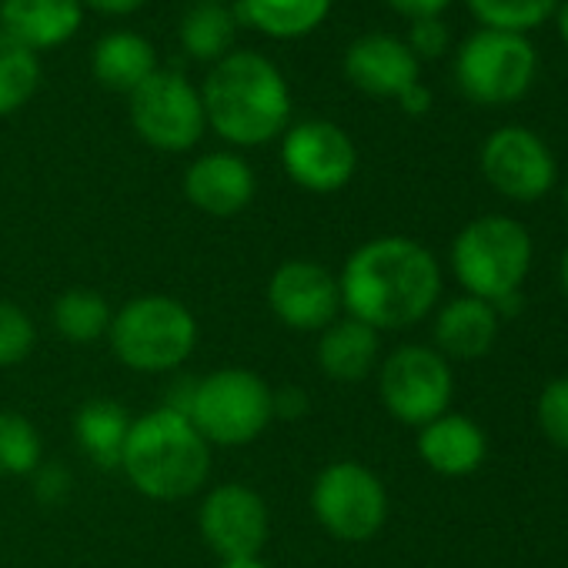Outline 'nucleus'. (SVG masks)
Instances as JSON below:
<instances>
[{"mask_svg":"<svg viewBox=\"0 0 568 568\" xmlns=\"http://www.w3.org/2000/svg\"><path fill=\"white\" fill-rule=\"evenodd\" d=\"M342 312L382 332H405L425 322L442 298L435 254L405 234H382L358 244L338 274Z\"/></svg>","mask_w":568,"mask_h":568,"instance_id":"1","label":"nucleus"},{"mask_svg":"<svg viewBox=\"0 0 568 568\" xmlns=\"http://www.w3.org/2000/svg\"><path fill=\"white\" fill-rule=\"evenodd\" d=\"M197 91L207 131L231 148H264L292 124V88L257 51H234L211 64Z\"/></svg>","mask_w":568,"mask_h":568,"instance_id":"2","label":"nucleus"},{"mask_svg":"<svg viewBox=\"0 0 568 568\" xmlns=\"http://www.w3.org/2000/svg\"><path fill=\"white\" fill-rule=\"evenodd\" d=\"M121 471L151 501H184L211 478V445L187 415L158 405L131 422Z\"/></svg>","mask_w":568,"mask_h":568,"instance_id":"3","label":"nucleus"},{"mask_svg":"<svg viewBox=\"0 0 568 568\" xmlns=\"http://www.w3.org/2000/svg\"><path fill=\"white\" fill-rule=\"evenodd\" d=\"M528 267L531 234L515 217L481 214L468 221L452 241V271L462 281L465 295L495 305L498 315L518 298Z\"/></svg>","mask_w":568,"mask_h":568,"instance_id":"4","label":"nucleus"},{"mask_svg":"<svg viewBox=\"0 0 568 568\" xmlns=\"http://www.w3.org/2000/svg\"><path fill=\"white\" fill-rule=\"evenodd\" d=\"M114 358L138 375H174L197 348V318L174 295H138L108 332Z\"/></svg>","mask_w":568,"mask_h":568,"instance_id":"5","label":"nucleus"},{"mask_svg":"<svg viewBox=\"0 0 568 568\" xmlns=\"http://www.w3.org/2000/svg\"><path fill=\"white\" fill-rule=\"evenodd\" d=\"M187 418L214 448H241L257 442L274 422L271 385L251 368H217L194 378Z\"/></svg>","mask_w":568,"mask_h":568,"instance_id":"6","label":"nucleus"},{"mask_svg":"<svg viewBox=\"0 0 568 568\" xmlns=\"http://www.w3.org/2000/svg\"><path fill=\"white\" fill-rule=\"evenodd\" d=\"M538 74V54L525 34L475 31L458 44L455 81L458 91L485 108L515 104L528 94Z\"/></svg>","mask_w":568,"mask_h":568,"instance_id":"7","label":"nucleus"},{"mask_svg":"<svg viewBox=\"0 0 568 568\" xmlns=\"http://www.w3.org/2000/svg\"><path fill=\"white\" fill-rule=\"evenodd\" d=\"M312 515L332 538L365 545L388 521V488L362 462H332L312 481Z\"/></svg>","mask_w":568,"mask_h":568,"instance_id":"8","label":"nucleus"},{"mask_svg":"<svg viewBox=\"0 0 568 568\" xmlns=\"http://www.w3.org/2000/svg\"><path fill=\"white\" fill-rule=\"evenodd\" d=\"M128 114L134 134L164 154L191 151L207 131L201 91L181 71L158 68L134 94H128Z\"/></svg>","mask_w":568,"mask_h":568,"instance_id":"9","label":"nucleus"},{"mask_svg":"<svg viewBox=\"0 0 568 568\" xmlns=\"http://www.w3.org/2000/svg\"><path fill=\"white\" fill-rule=\"evenodd\" d=\"M378 395L395 422L422 428L452 405V365L435 348L402 345L378 365Z\"/></svg>","mask_w":568,"mask_h":568,"instance_id":"10","label":"nucleus"},{"mask_svg":"<svg viewBox=\"0 0 568 568\" xmlns=\"http://www.w3.org/2000/svg\"><path fill=\"white\" fill-rule=\"evenodd\" d=\"M281 168L292 184L308 194H335L352 184L358 171V148L335 121H292L281 134Z\"/></svg>","mask_w":568,"mask_h":568,"instance_id":"11","label":"nucleus"},{"mask_svg":"<svg viewBox=\"0 0 568 568\" xmlns=\"http://www.w3.org/2000/svg\"><path fill=\"white\" fill-rule=\"evenodd\" d=\"M267 308L288 332L322 335L342 318L338 274L312 257L281 261L267 277Z\"/></svg>","mask_w":568,"mask_h":568,"instance_id":"12","label":"nucleus"},{"mask_svg":"<svg viewBox=\"0 0 568 568\" xmlns=\"http://www.w3.org/2000/svg\"><path fill=\"white\" fill-rule=\"evenodd\" d=\"M197 531L217 558L261 555L271 531L267 501L244 481H221L197 505Z\"/></svg>","mask_w":568,"mask_h":568,"instance_id":"13","label":"nucleus"},{"mask_svg":"<svg viewBox=\"0 0 568 568\" xmlns=\"http://www.w3.org/2000/svg\"><path fill=\"white\" fill-rule=\"evenodd\" d=\"M481 174L508 201L531 204L555 184V158L528 128H498L481 144Z\"/></svg>","mask_w":568,"mask_h":568,"instance_id":"14","label":"nucleus"},{"mask_svg":"<svg viewBox=\"0 0 568 568\" xmlns=\"http://www.w3.org/2000/svg\"><path fill=\"white\" fill-rule=\"evenodd\" d=\"M422 61L408 51L405 38L395 34H362L358 41L348 44L342 71L348 78V84L368 98H382V101H395L402 91H408L412 84H418L422 78Z\"/></svg>","mask_w":568,"mask_h":568,"instance_id":"15","label":"nucleus"},{"mask_svg":"<svg viewBox=\"0 0 568 568\" xmlns=\"http://www.w3.org/2000/svg\"><path fill=\"white\" fill-rule=\"evenodd\" d=\"M181 191L191 201V207H197L201 214L234 217L254 201L257 178H254V168L241 154L207 151L187 164Z\"/></svg>","mask_w":568,"mask_h":568,"instance_id":"16","label":"nucleus"},{"mask_svg":"<svg viewBox=\"0 0 568 568\" xmlns=\"http://www.w3.org/2000/svg\"><path fill=\"white\" fill-rule=\"evenodd\" d=\"M81 28V0H0V34L24 44L38 58L71 44Z\"/></svg>","mask_w":568,"mask_h":568,"instance_id":"17","label":"nucleus"},{"mask_svg":"<svg viewBox=\"0 0 568 568\" xmlns=\"http://www.w3.org/2000/svg\"><path fill=\"white\" fill-rule=\"evenodd\" d=\"M415 445H418V458L445 478L471 475L485 462V452H488L481 425L455 412H445L432 418L428 425H422Z\"/></svg>","mask_w":568,"mask_h":568,"instance_id":"18","label":"nucleus"},{"mask_svg":"<svg viewBox=\"0 0 568 568\" xmlns=\"http://www.w3.org/2000/svg\"><path fill=\"white\" fill-rule=\"evenodd\" d=\"M498 325H501V315L495 312V305L471 298V295L452 298L435 315V352L445 362L485 358L491 345L498 342Z\"/></svg>","mask_w":568,"mask_h":568,"instance_id":"19","label":"nucleus"},{"mask_svg":"<svg viewBox=\"0 0 568 568\" xmlns=\"http://www.w3.org/2000/svg\"><path fill=\"white\" fill-rule=\"evenodd\" d=\"M315 358L325 378L338 385H358L382 365V335L358 318L342 315L318 335Z\"/></svg>","mask_w":568,"mask_h":568,"instance_id":"20","label":"nucleus"},{"mask_svg":"<svg viewBox=\"0 0 568 568\" xmlns=\"http://www.w3.org/2000/svg\"><path fill=\"white\" fill-rule=\"evenodd\" d=\"M158 71L154 44L138 31H111L91 51V74L114 94H134Z\"/></svg>","mask_w":568,"mask_h":568,"instance_id":"21","label":"nucleus"},{"mask_svg":"<svg viewBox=\"0 0 568 568\" xmlns=\"http://www.w3.org/2000/svg\"><path fill=\"white\" fill-rule=\"evenodd\" d=\"M332 4L335 0H234V18L271 41H298L328 21Z\"/></svg>","mask_w":568,"mask_h":568,"instance_id":"22","label":"nucleus"},{"mask_svg":"<svg viewBox=\"0 0 568 568\" xmlns=\"http://www.w3.org/2000/svg\"><path fill=\"white\" fill-rule=\"evenodd\" d=\"M131 412L114 398H91L74 412V442L98 468H121V455L131 432Z\"/></svg>","mask_w":568,"mask_h":568,"instance_id":"23","label":"nucleus"},{"mask_svg":"<svg viewBox=\"0 0 568 568\" xmlns=\"http://www.w3.org/2000/svg\"><path fill=\"white\" fill-rule=\"evenodd\" d=\"M237 18H234V8L227 4H194L181 14V24H178V44L181 51L197 61V64H217L224 61L227 54H234L237 48Z\"/></svg>","mask_w":568,"mask_h":568,"instance_id":"24","label":"nucleus"},{"mask_svg":"<svg viewBox=\"0 0 568 568\" xmlns=\"http://www.w3.org/2000/svg\"><path fill=\"white\" fill-rule=\"evenodd\" d=\"M111 318L114 312L108 298L94 288H68L51 308V325L71 345H94L108 338Z\"/></svg>","mask_w":568,"mask_h":568,"instance_id":"25","label":"nucleus"},{"mask_svg":"<svg viewBox=\"0 0 568 568\" xmlns=\"http://www.w3.org/2000/svg\"><path fill=\"white\" fill-rule=\"evenodd\" d=\"M41 88V58L0 34V118L18 114Z\"/></svg>","mask_w":568,"mask_h":568,"instance_id":"26","label":"nucleus"},{"mask_svg":"<svg viewBox=\"0 0 568 568\" xmlns=\"http://www.w3.org/2000/svg\"><path fill=\"white\" fill-rule=\"evenodd\" d=\"M44 462L38 425L21 412H0V478H28Z\"/></svg>","mask_w":568,"mask_h":568,"instance_id":"27","label":"nucleus"},{"mask_svg":"<svg viewBox=\"0 0 568 568\" xmlns=\"http://www.w3.org/2000/svg\"><path fill=\"white\" fill-rule=\"evenodd\" d=\"M465 4L481 28L508 34H528L558 11V0H465Z\"/></svg>","mask_w":568,"mask_h":568,"instance_id":"28","label":"nucleus"},{"mask_svg":"<svg viewBox=\"0 0 568 568\" xmlns=\"http://www.w3.org/2000/svg\"><path fill=\"white\" fill-rule=\"evenodd\" d=\"M34 345H38V328L31 315L14 302H0V368H14L28 362Z\"/></svg>","mask_w":568,"mask_h":568,"instance_id":"29","label":"nucleus"},{"mask_svg":"<svg viewBox=\"0 0 568 568\" xmlns=\"http://www.w3.org/2000/svg\"><path fill=\"white\" fill-rule=\"evenodd\" d=\"M538 428L541 435L568 452V375L555 378L538 395Z\"/></svg>","mask_w":568,"mask_h":568,"instance_id":"30","label":"nucleus"},{"mask_svg":"<svg viewBox=\"0 0 568 568\" xmlns=\"http://www.w3.org/2000/svg\"><path fill=\"white\" fill-rule=\"evenodd\" d=\"M405 44L418 61H432V58H442L448 51L452 34H448V24L442 18H418L408 24Z\"/></svg>","mask_w":568,"mask_h":568,"instance_id":"31","label":"nucleus"},{"mask_svg":"<svg viewBox=\"0 0 568 568\" xmlns=\"http://www.w3.org/2000/svg\"><path fill=\"white\" fill-rule=\"evenodd\" d=\"M31 481H34V498L41 501V505H48V508H58V505H64L68 498H71V488H74V478H71V471H68V465H38V471L31 475Z\"/></svg>","mask_w":568,"mask_h":568,"instance_id":"32","label":"nucleus"},{"mask_svg":"<svg viewBox=\"0 0 568 568\" xmlns=\"http://www.w3.org/2000/svg\"><path fill=\"white\" fill-rule=\"evenodd\" d=\"M308 392L298 388V385H281V388H271V412L274 418H284V422H295V418H305L308 415Z\"/></svg>","mask_w":568,"mask_h":568,"instance_id":"33","label":"nucleus"},{"mask_svg":"<svg viewBox=\"0 0 568 568\" xmlns=\"http://www.w3.org/2000/svg\"><path fill=\"white\" fill-rule=\"evenodd\" d=\"M385 4L408 18V21H418V18H442V11L452 4V0H385Z\"/></svg>","mask_w":568,"mask_h":568,"instance_id":"34","label":"nucleus"},{"mask_svg":"<svg viewBox=\"0 0 568 568\" xmlns=\"http://www.w3.org/2000/svg\"><path fill=\"white\" fill-rule=\"evenodd\" d=\"M84 11H94V14H104V18H128V14H138L148 0H81Z\"/></svg>","mask_w":568,"mask_h":568,"instance_id":"35","label":"nucleus"},{"mask_svg":"<svg viewBox=\"0 0 568 568\" xmlns=\"http://www.w3.org/2000/svg\"><path fill=\"white\" fill-rule=\"evenodd\" d=\"M398 108L408 114V118H422V114H428L432 111V91L418 81V84H412L408 91H402L398 98Z\"/></svg>","mask_w":568,"mask_h":568,"instance_id":"36","label":"nucleus"},{"mask_svg":"<svg viewBox=\"0 0 568 568\" xmlns=\"http://www.w3.org/2000/svg\"><path fill=\"white\" fill-rule=\"evenodd\" d=\"M217 568H267L261 555H241V558H221Z\"/></svg>","mask_w":568,"mask_h":568,"instance_id":"37","label":"nucleus"},{"mask_svg":"<svg viewBox=\"0 0 568 568\" xmlns=\"http://www.w3.org/2000/svg\"><path fill=\"white\" fill-rule=\"evenodd\" d=\"M555 28H558L561 44L568 48V0H565V4H558V11H555Z\"/></svg>","mask_w":568,"mask_h":568,"instance_id":"38","label":"nucleus"},{"mask_svg":"<svg viewBox=\"0 0 568 568\" xmlns=\"http://www.w3.org/2000/svg\"><path fill=\"white\" fill-rule=\"evenodd\" d=\"M561 292H565V298H568V247H565V254H561Z\"/></svg>","mask_w":568,"mask_h":568,"instance_id":"39","label":"nucleus"},{"mask_svg":"<svg viewBox=\"0 0 568 568\" xmlns=\"http://www.w3.org/2000/svg\"><path fill=\"white\" fill-rule=\"evenodd\" d=\"M201 4H231V0H201Z\"/></svg>","mask_w":568,"mask_h":568,"instance_id":"40","label":"nucleus"},{"mask_svg":"<svg viewBox=\"0 0 568 568\" xmlns=\"http://www.w3.org/2000/svg\"><path fill=\"white\" fill-rule=\"evenodd\" d=\"M565 214H568V184H565Z\"/></svg>","mask_w":568,"mask_h":568,"instance_id":"41","label":"nucleus"}]
</instances>
